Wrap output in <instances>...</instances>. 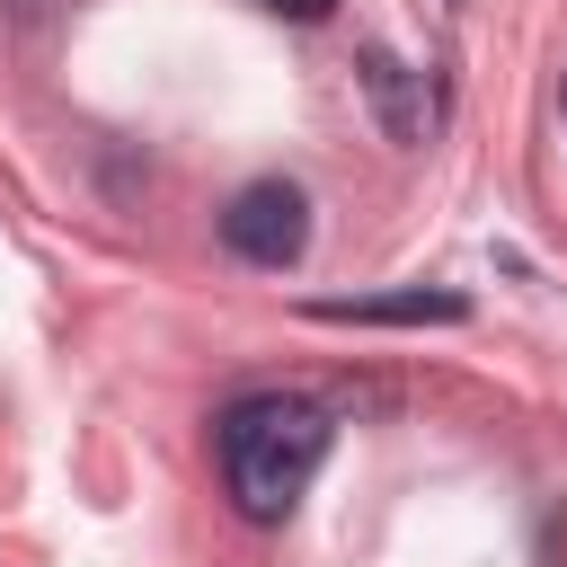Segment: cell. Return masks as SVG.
I'll use <instances>...</instances> for the list:
<instances>
[{
	"label": "cell",
	"mask_w": 567,
	"mask_h": 567,
	"mask_svg": "<svg viewBox=\"0 0 567 567\" xmlns=\"http://www.w3.org/2000/svg\"><path fill=\"white\" fill-rule=\"evenodd\" d=\"M328 408L319 399H292V390H248L221 408V478H230V505L248 523H284L301 505V487L319 478L328 461Z\"/></svg>",
	"instance_id": "obj_1"
},
{
	"label": "cell",
	"mask_w": 567,
	"mask_h": 567,
	"mask_svg": "<svg viewBox=\"0 0 567 567\" xmlns=\"http://www.w3.org/2000/svg\"><path fill=\"white\" fill-rule=\"evenodd\" d=\"M221 239H230V257H248V266H292V257L310 248V204H301V186H292V177L239 186L230 213H221Z\"/></svg>",
	"instance_id": "obj_2"
},
{
	"label": "cell",
	"mask_w": 567,
	"mask_h": 567,
	"mask_svg": "<svg viewBox=\"0 0 567 567\" xmlns=\"http://www.w3.org/2000/svg\"><path fill=\"white\" fill-rule=\"evenodd\" d=\"M319 319H461V292H363V301H319Z\"/></svg>",
	"instance_id": "obj_3"
},
{
	"label": "cell",
	"mask_w": 567,
	"mask_h": 567,
	"mask_svg": "<svg viewBox=\"0 0 567 567\" xmlns=\"http://www.w3.org/2000/svg\"><path fill=\"white\" fill-rule=\"evenodd\" d=\"M363 80H372V97H381V124H390L399 142H416V133H425V106L408 97V71H399L390 53H363Z\"/></svg>",
	"instance_id": "obj_4"
},
{
	"label": "cell",
	"mask_w": 567,
	"mask_h": 567,
	"mask_svg": "<svg viewBox=\"0 0 567 567\" xmlns=\"http://www.w3.org/2000/svg\"><path fill=\"white\" fill-rule=\"evenodd\" d=\"M540 567H567V505H558L549 532H540Z\"/></svg>",
	"instance_id": "obj_5"
},
{
	"label": "cell",
	"mask_w": 567,
	"mask_h": 567,
	"mask_svg": "<svg viewBox=\"0 0 567 567\" xmlns=\"http://www.w3.org/2000/svg\"><path fill=\"white\" fill-rule=\"evenodd\" d=\"M266 9H275V18H301V27H310V18H328L337 0H266Z\"/></svg>",
	"instance_id": "obj_6"
},
{
	"label": "cell",
	"mask_w": 567,
	"mask_h": 567,
	"mask_svg": "<svg viewBox=\"0 0 567 567\" xmlns=\"http://www.w3.org/2000/svg\"><path fill=\"white\" fill-rule=\"evenodd\" d=\"M558 106H567V80H558Z\"/></svg>",
	"instance_id": "obj_7"
}]
</instances>
